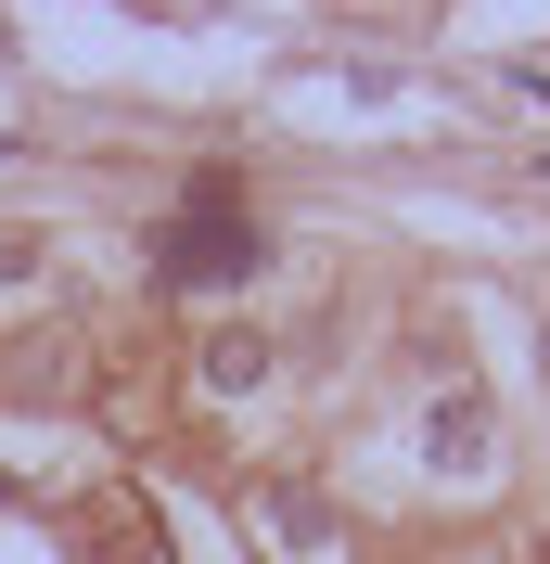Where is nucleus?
Wrapping results in <instances>:
<instances>
[{
  "instance_id": "1",
  "label": "nucleus",
  "mask_w": 550,
  "mask_h": 564,
  "mask_svg": "<svg viewBox=\"0 0 550 564\" xmlns=\"http://www.w3.org/2000/svg\"><path fill=\"white\" fill-rule=\"evenodd\" d=\"M243 270H256V231H243L231 180H206V193L167 218V282H243Z\"/></svg>"
},
{
  "instance_id": "2",
  "label": "nucleus",
  "mask_w": 550,
  "mask_h": 564,
  "mask_svg": "<svg viewBox=\"0 0 550 564\" xmlns=\"http://www.w3.org/2000/svg\"><path fill=\"white\" fill-rule=\"evenodd\" d=\"M206 386H218V398L270 386V347H256V334H218V347H206Z\"/></svg>"
},
{
  "instance_id": "3",
  "label": "nucleus",
  "mask_w": 550,
  "mask_h": 564,
  "mask_svg": "<svg viewBox=\"0 0 550 564\" xmlns=\"http://www.w3.org/2000/svg\"><path fill=\"white\" fill-rule=\"evenodd\" d=\"M38 270V245H26V231H0V282H26Z\"/></svg>"
}]
</instances>
